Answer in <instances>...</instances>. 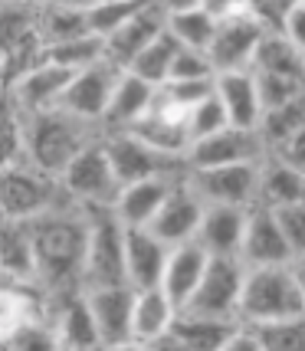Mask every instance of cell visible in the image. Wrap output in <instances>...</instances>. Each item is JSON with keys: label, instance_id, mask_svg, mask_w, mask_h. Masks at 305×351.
<instances>
[{"label": "cell", "instance_id": "cell-1", "mask_svg": "<svg viewBox=\"0 0 305 351\" xmlns=\"http://www.w3.org/2000/svg\"><path fill=\"white\" fill-rule=\"evenodd\" d=\"M27 230L33 243L36 282H46L49 289H62L66 295L82 292L79 273H82L86 240H89V210L69 204L27 223Z\"/></svg>", "mask_w": 305, "mask_h": 351}, {"label": "cell", "instance_id": "cell-2", "mask_svg": "<svg viewBox=\"0 0 305 351\" xmlns=\"http://www.w3.org/2000/svg\"><path fill=\"white\" fill-rule=\"evenodd\" d=\"M95 138H102V128L53 108L43 115L23 119V161H30L33 168H40L49 178H62V171Z\"/></svg>", "mask_w": 305, "mask_h": 351}, {"label": "cell", "instance_id": "cell-3", "mask_svg": "<svg viewBox=\"0 0 305 351\" xmlns=\"http://www.w3.org/2000/svg\"><path fill=\"white\" fill-rule=\"evenodd\" d=\"M236 319H240V325H249V328H263V325H276V322H289V319H305L292 263L289 266L246 269Z\"/></svg>", "mask_w": 305, "mask_h": 351}, {"label": "cell", "instance_id": "cell-4", "mask_svg": "<svg viewBox=\"0 0 305 351\" xmlns=\"http://www.w3.org/2000/svg\"><path fill=\"white\" fill-rule=\"evenodd\" d=\"M217 16V33L207 46V60L214 73H243L253 69L266 27L253 14V3H210Z\"/></svg>", "mask_w": 305, "mask_h": 351}, {"label": "cell", "instance_id": "cell-5", "mask_svg": "<svg viewBox=\"0 0 305 351\" xmlns=\"http://www.w3.org/2000/svg\"><path fill=\"white\" fill-rule=\"evenodd\" d=\"M69 207L60 178H49L30 161H16L0 171V217L14 223H33L40 217Z\"/></svg>", "mask_w": 305, "mask_h": 351}, {"label": "cell", "instance_id": "cell-6", "mask_svg": "<svg viewBox=\"0 0 305 351\" xmlns=\"http://www.w3.org/2000/svg\"><path fill=\"white\" fill-rule=\"evenodd\" d=\"M79 286L82 292L125 286V227L112 210H89V240H86Z\"/></svg>", "mask_w": 305, "mask_h": 351}, {"label": "cell", "instance_id": "cell-7", "mask_svg": "<svg viewBox=\"0 0 305 351\" xmlns=\"http://www.w3.org/2000/svg\"><path fill=\"white\" fill-rule=\"evenodd\" d=\"M60 184L66 191V197H69V204H76L82 210H112V204H115L119 191H122L102 138H95L89 148H82L76 154V161L62 171Z\"/></svg>", "mask_w": 305, "mask_h": 351}, {"label": "cell", "instance_id": "cell-8", "mask_svg": "<svg viewBox=\"0 0 305 351\" xmlns=\"http://www.w3.org/2000/svg\"><path fill=\"white\" fill-rule=\"evenodd\" d=\"M260 165H223V168L184 171V184L191 187V194L204 207L249 210L260 204Z\"/></svg>", "mask_w": 305, "mask_h": 351}, {"label": "cell", "instance_id": "cell-9", "mask_svg": "<svg viewBox=\"0 0 305 351\" xmlns=\"http://www.w3.org/2000/svg\"><path fill=\"white\" fill-rule=\"evenodd\" d=\"M187 119H191V106H184L181 99H174L168 89H158L148 112L128 128V135H135L138 141H145L148 148H154L164 158L184 161V154L191 148Z\"/></svg>", "mask_w": 305, "mask_h": 351}, {"label": "cell", "instance_id": "cell-10", "mask_svg": "<svg viewBox=\"0 0 305 351\" xmlns=\"http://www.w3.org/2000/svg\"><path fill=\"white\" fill-rule=\"evenodd\" d=\"M246 266L240 260H210L207 273L200 279L194 295L178 315H194V319H220V322H240V292H243Z\"/></svg>", "mask_w": 305, "mask_h": 351}, {"label": "cell", "instance_id": "cell-11", "mask_svg": "<svg viewBox=\"0 0 305 351\" xmlns=\"http://www.w3.org/2000/svg\"><path fill=\"white\" fill-rule=\"evenodd\" d=\"M102 145H106L112 171H115V178H119L122 187L148 181V178H184V161H174V158L158 154L154 148H148L145 141H138V138L128 135V132L102 135Z\"/></svg>", "mask_w": 305, "mask_h": 351}, {"label": "cell", "instance_id": "cell-12", "mask_svg": "<svg viewBox=\"0 0 305 351\" xmlns=\"http://www.w3.org/2000/svg\"><path fill=\"white\" fill-rule=\"evenodd\" d=\"M73 73H66L53 62H36L30 69L16 73L10 82H7V106L14 108L20 119H33V115H43V112H53L60 108V99L66 86H69Z\"/></svg>", "mask_w": 305, "mask_h": 351}, {"label": "cell", "instance_id": "cell-13", "mask_svg": "<svg viewBox=\"0 0 305 351\" xmlns=\"http://www.w3.org/2000/svg\"><path fill=\"white\" fill-rule=\"evenodd\" d=\"M0 56L7 60L10 79L43 62V43L36 33V3L0 0Z\"/></svg>", "mask_w": 305, "mask_h": 351}, {"label": "cell", "instance_id": "cell-14", "mask_svg": "<svg viewBox=\"0 0 305 351\" xmlns=\"http://www.w3.org/2000/svg\"><path fill=\"white\" fill-rule=\"evenodd\" d=\"M119 76H122V69H115L108 60H102L99 66H92V69L76 73V76L69 79L66 92H62L60 112H66V115H73V119H79V122H86V125L102 128L108 95L115 89Z\"/></svg>", "mask_w": 305, "mask_h": 351}, {"label": "cell", "instance_id": "cell-15", "mask_svg": "<svg viewBox=\"0 0 305 351\" xmlns=\"http://www.w3.org/2000/svg\"><path fill=\"white\" fill-rule=\"evenodd\" d=\"M266 161V148L256 132H236L223 128L210 138L194 141L184 154V171H204V168H223V165H260Z\"/></svg>", "mask_w": 305, "mask_h": 351}, {"label": "cell", "instance_id": "cell-16", "mask_svg": "<svg viewBox=\"0 0 305 351\" xmlns=\"http://www.w3.org/2000/svg\"><path fill=\"white\" fill-rule=\"evenodd\" d=\"M164 20H168V3H138L135 14L106 40V60L125 73L164 33Z\"/></svg>", "mask_w": 305, "mask_h": 351}, {"label": "cell", "instance_id": "cell-17", "mask_svg": "<svg viewBox=\"0 0 305 351\" xmlns=\"http://www.w3.org/2000/svg\"><path fill=\"white\" fill-rule=\"evenodd\" d=\"M240 263L246 269L256 266H289L295 263L289 250V240L279 227V220L269 207H253L246 214V230H243V243H240Z\"/></svg>", "mask_w": 305, "mask_h": 351}, {"label": "cell", "instance_id": "cell-18", "mask_svg": "<svg viewBox=\"0 0 305 351\" xmlns=\"http://www.w3.org/2000/svg\"><path fill=\"white\" fill-rule=\"evenodd\" d=\"M86 306L92 312V322L99 328L102 348L135 341L132 338V306H135V289L128 286H106V289H86Z\"/></svg>", "mask_w": 305, "mask_h": 351}, {"label": "cell", "instance_id": "cell-19", "mask_svg": "<svg viewBox=\"0 0 305 351\" xmlns=\"http://www.w3.org/2000/svg\"><path fill=\"white\" fill-rule=\"evenodd\" d=\"M168 253L151 230H125V286L135 292L161 289Z\"/></svg>", "mask_w": 305, "mask_h": 351}, {"label": "cell", "instance_id": "cell-20", "mask_svg": "<svg viewBox=\"0 0 305 351\" xmlns=\"http://www.w3.org/2000/svg\"><path fill=\"white\" fill-rule=\"evenodd\" d=\"M200 217H204V204L191 194L187 184L178 181L148 230H151L168 250H174V246H184V243H194V240H197Z\"/></svg>", "mask_w": 305, "mask_h": 351}, {"label": "cell", "instance_id": "cell-21", "mask_svg": "<svg viewBox=\"0 0 305 351\" xmlns=\"http://www.w3.org/2000/svg\"><path fill=\"white\" fill-rule=\"evenodd\" d=\"M214 95L217 102L223 106V112H227L230 128H236V132H256L260 128L263 106H260V89H256L253 69L214 76Z\"/></svg>", "mask_w": 305, "mask_h": 351}, {"label": "cell", "instance_id": "cell-22", "mask_svg": "<svg viewBox=\"0 0 305 351\" xmlns=\"http://www.w3.org/2000/svg\"><path fill=\"white\" fill-rule=\"evenodd\" d=\"M178 181H184V178H148V181L122 187L115 204H112L115 220H119L125 230H148Z\"/></svg>", "mask_w": 305, "mask_h": 351}, {"label": "cell", "instance_id": "cell-23", "mask_svg": "<svg viewBox=\"0 0 305 351\" xmlns=\"http://www.w3.org/2000/svg\"><path fill=\"white\" fill-rule=\"evenodd\" d=\"M249 210H240V207H204L194 243L210 260H240V243H243L246 214Z\"/></svg>", "mask_w": 305, "mask_h": 351}, {"label": "cell", "instance_id": "cell-24", "mask_svg": "<svg viewBox=\"0 0 305 351\" xmlns=\"http://www.w3.org/2000/svg\"><path fill=\"white\" fill-rule=\"evenodd\" d=\"M207 263H210V256L197 243L174 246L168 253V266H164V276H161V292L174 302L178 312L187 306V299L200 286V279L207 273Z\"/></svg>", "mask_w": 305, "mask_h": 351}, {"label": "cell", "instance_id": "cell-25", "mask_svg": "<svg viewBox=\"0 0 305 351\" xmlns=\"http://www.w3.org/2000/svg\"><path fill=\"white\" fill-rule=\"evenodd\" d=\"M154 92L148 82H141L138 76L132 73H122L115 89L108 95V106H106V115H102V135H112V132H128L132 125L148 112L151 106Z\"/></svg>", "mask_w": 305, "mask_h": 351}, {"label": "cell", "instance_id": "cell-26", "mask_svg": "<svg viewBox=\"0 0 305 351\" xmlns=\"http://www.w3.org/2000/svg\"><path fill=\"white\" fill-rule=\"evenodd\" d=\"M0 282L33 286L36 282V263L27 223H14L0 217Z\"/></svg>", "mask_w": 305, "mask_h": 351}, {"label": "cell", "instance_id": "cell-27", "mask_svg": "<svg viewBox=\"0 0 305 351\" xmlns=\"http://www.w3.org/2000/svg\"><path fill=\"white\" fill-rule=\"evenodd\" d=\"M36 33H40L43 49L69 43V40H79V36H89L86 3H69V0L36 3Z\"/></svg>", "mask_w": 305, "mask_h": 351}, {"label": "cell", "instance_id": "cell-28", "mask_svg": "<svg viewBox=\"0 0 305 351\" xmlns=\"http://www.w3.org/2000/svg\"><path fill=\"white\" fill-rule=\"evenodd\" d=\"M53 325L66 351H102V338H99V328L92 322L82 292H73L62 299V306L53 315Z\"/></svg>", "mask_w": 305, "mask_h": 351}, {"label": "cell", "instance_id": "cell-29", "mask_svg": "<svg viewBox=\"0 0 305 351\" xmlns=\"http://www.w3.org/2000/svg\"><path fill=\"white\" fill-rule=\"evenodd\" d=\"M164 30L181 49L207 53V46L217 33V16L210 10V3H184V7L178 3V7H168Z\"/></svg>", "mask_w": 305, "mask_h": 351}, {"label": "cell", "instance_id": "cell-30", "mask_svg": "<svg viewBox=\"0 0 305 351\" xmlns=\"http://www.w3.org/2000/svg\"><path fill=\"white\" fill-rule=\"evenodd\" d=\"M295 204H305V174L266 154V161L260 165V204L256 207L282 210Z\"/></svg>", "mask_w": 305, "mask_h": 351}, {"label": "cell", "instance_id": "cell-31", "mask_svg": "<svg viewBox=\"0 0 305 351\" xmlns=\"http://www.w3.org/2000/svg\"><path fill=\"white\" fill-rule=\"evenodd\" d=\"M178 322V308L161 289L135 292V306H132V338L148 345L154 338L168 335Z\"/></svg>", "mask_w": 305, "mask_h": 351}, {"label": "cell", "instance_id": "cell-32", "mask_svg": "<svg viewBox=\"0 0 305 351\" xmlns=\"http://www.w3.org/2000/svg\"><path fill=\"white\" fill-rule=\"evenodd\" d=\"M36 319H43V306H40L33 286L0 282V348H3L23 325H30V322H36Z\"/></svg>", "mask_w": 305, "mask_h": 351}, {"label": "cell", "instance_id": "cell-33", "mask_svg": "<svg viewBox=\"0 0 305 351\" xmlns=\"http://www.w3.org/2000/svg\"><path fill=\"white\" fill-rule=\"evenodd\" d=\"M253 73H266V76H289L305 82V56L282 36V33H266L256 60H253Z\"/></svg>", "mask_w": 305, "mask_h": 351}, {"label": "cell", "instance_id": "cell-34", "mask_svg": "<svg viewBox=\"0 0 305 351\" xmlns=\"http://www.w3.org/2000/svg\"><path fill=\"white\" fill-rule=\"evenodd\" d=\"M240 328V322H220V319H194V315H178L174 335L184 341L187 351H220L230 341V335Z\"/></svg>", "mask_w": 305, "mask_h": 351}, {"label": "cell", "instance_id": "cell-35", "mask_svg": "<svg viewBox=\"0 0 305 351\" xmlns=\"http://www.w3.org/2000/svg\"><path fill=\"white\" fill-rule=\"evenodd\" d=\"M302 128H305V95L295 99V102H289V106H282V108L263 112L256 135H260L266 154H273V152H279L292 135H299Z\"/></svg>", "mask_w": 305, "mask_h": 351}, {"label": "cell", "instance_id": "cell-36", "mask_svg": "<svg viewBox=\"0 0 305 351\" xmlns=\"http://www.w3.org/2000/svg\"><path fill=\"white\" fill-rule=\"evenodd\" d=\"M178 49H181V46L174 43L168 36V30H164L135 62H132V66H128V69H125V73H132V76H138L141 82H148L151 89H161V86L171 79V66H174Z\"/></svg>", "mask_w": 305, "mask_h": 351}, {"label": "cell", "instance_id": "cell-37", "mask_svg": "<svg viewBox=\"0 0 305 351\" xmlns=\"http://www.w3.org/2000/svg\"><path fill=\"white\" fill-rule=\"evenodd\" d=\"M43 60L60 66L66 73H82V69H92L99 62L106 60V43L99 36H79V40H69V43H60V46H49L43 49Z\"/></svg>", "mask_w": 305, "mask_h": 351}, {"label": "cell", "instance_id": "cell-38", "mask_svg": "<svg viewBox=\"0 0 305 351\" xmlns=\"http://www.w3.org/2000/svg\"><path fill=\"white\" fill-rule=\"evenodd\" d=\"M3 351H62V341H60V335H56L53 319L43 315V319L23 325V328L3 345Z\"/></svg>", "mask_w": 305, "mask_h": 351}, {"label": "cell", "instance_id": "cell-39", "mask_svg": "<svg viewBox=\"0 0 305 351\" xmlns=\"http://www.w3.org/2000/svg\"><path fill=\"white\" fill-rule=\"evenodd\" d=\"M256 76V89H260V106L263 112H273L302 99L305 95V82L302 79H289V76H266V73H253Z\"/></svg>", "mask_w": 305, "mask_h": 351}, {"label": "cell", "instance_id": "cell-40", "mask_svg": "<svg viewBox=\"0 0 305 351\" xmlns=\"http://www.w3.org/2000/svg\"><path fill=\"white\" fill-rule=\"evenodd\" d=\"M135 10H138V3H112V0H106V3H86V23H89V33L106 43L108 36L119 30Z\"/></svg>", "mask_w": 305, "mask_h": 351}, {"label": "cell", "instance_id": "cell-41", "mask_svg": "<svg viewBox=\"0 0 305 351\" xmlns=\"http://www.w3.org/2000/svg\"><path fill=\"white\" fill-rule=\"evenodd\" d=\"M23 161V119L0 99V171Z\"/></svg>", "mask_w": 305, "mask_h": 351}, {"label": "cell", "instance_id": "cell-42", "mask_svg": "<svg viewBox=\"0 0 305 351\" xmlns=\"http://www.w3.org/2000/svg\"><path fill=\"white\" fill-rule=\"evenodd\" d=\"M223 128H230V122H227V112H223V106L217 102L214 92H210L207 99H200L197 106H191V119H187L191 145L200 141V138L217 135V132H223Z\"/></svg>", "mask_w": 305, "mask_h": 351}, {"label": "cell", "instance_id": "cell-43", "mask_svg": "<svg viewBox=\"0 0 305 351\" xmlns=\"http://www.w3.org/2000/svg\"><path fill=\"white\" fill-rule=\"evenodd\" d=\"M263 341V351H305V319L276 322L256 328Z\"/></svg>", "mask_w": 305, "mask_h": 351}, {"label": "cell", "instance_id": "cell-44", "mask_svg": "<svg viewBox=\"0 0 305 351\" xmlns=\"http://www.w3.org/2000/svg\"><path fill=\"white\" fill-rule=\"evenodd\" d=\"M214 66L207 60V53L197 49H178L174 66H171V79L168 82H214ZM164 82V86H168Z\"/></svg>", "mask_w": 305, "mask_h": 351}, {"label": "cell", "instance_id": "cell-45", "mask_svg": "<svg viewBox=\"0 0 305 351\" xmlns=\"http://www.w3.org/2000/svg\"><path fill=\"white\" fill-rule=\"evenodd\" d=\"M279 227L289 240V250L295 260H305V204H295V207H282V210H273Z\"/></svg>", "mask_w": 305, "mask_h": 351}, {"label": "cell", "instance_id": "cell-46", "mask_svg": "<svg viewBox=\"0 0 305 351\" xmlns=\"http://www.w3.org/2000/svg\"><path fill=\"white\" fill-rule=\"evenodd\" d=\"M282 36L289 40L299 53L305 56V3H289L286 10V20H282Z\"/></svg>", "mask_w": 305, "mask_h": 351}, {"label": "cell", "instance_id": "cell-47", "mask_svg": "<svg viewBox=\"0 0 305 351\" xmlns=\"http://www.w3.org/2000/svg\"><path fill=\"white\" fill-rule=\"evenodd\" d=\"M269 158H279V161H286L289 168H295V171H302L305 174V128L299 132V135H292L279 152H273Z\"/></svg>", "mask_w": 305, "mask_h": 351}, {"label": "cell", "instance_id": "cell-48", "mask_svg": "<svg viewBox=\"0 0 305 351\" xmlns=\"http://www.w3.org/2000/svg\"><path fill=\"white\" fill-rule=\"evenodd\" d=\"M220 351H263V341H260V335H256V328L240 325V328L230 335V341Z\"/></svg>", "mask_w": 305, "mask_h": 351}, {"label": "cell", "instance_id": "cell-49", "mask_svg": "<svg viewBox=\"0 0 305 351\" xmlns=\"http://www.w3.org/2000/svg\"><path fill=\"white\" fill-rule=\"evenodd\" d=\"M145 351H187V348H184V341L174 335V332H168V335L148 341V345H145Z\"/></svg>", "mask_w": 305, "mask_h": 351}, {"label": "cell", "instance_id": "cell-50", "mask_svg": "<svg viewBox=\"0 0 305 351\" xmlns=\"http://www.w3.org/2000/svg\"><path fill=\"white\" fill-rule=\"evenodd\" d=\"M292 273H295V286H299V295H302V308H305V260L292 263Z\"/></svg>", "mask_w": 305, "mask_h": 351}, {"label": "cell", "instance_id": "cell-51", "mask_svg": "<svg viewBox=\"0 0 305 351\" xmlns=\"http://www.w3.org/2000/svg\"><path fill=\"white\" fill-rule=\"evenodd\" d=\"M102 351H145V345L141 341H122V345H108Z\"/></svg>", "mask_w": 305, "mask_h": 351}, {"label": "cell", "instance_id": "cell-52", "mask_svg": "<svg viewBox=\"0 0 305 351\" xmlns=\"http://www.w3.org/2000/svg\"><path fill=\"white\" fill-rule=\"evenodd\" d=\"M7 82H10V69H7V60L0 56V99H3V92H7Z\"/></svg>", "mask_w": 305, "mask_h": 351}, {"label": "cell", "instance_id": "cell-53", "mask_svg": "<svg viewBox=\"0 0 305 351\" xmlns=\"http://www.w3.org/2000/svg\"><path fill=\"white\" fill-rule=\"evenodd\" d=\"M62 351H66V348H62Z\"/></svg>", "mask_w": 305, "mask_h": 351}, {"label": "cell", "instance_id": "cell-54", "mask_svg": "<svg viewBox=\"0 0 305 351\" xmlns=\"http://www.w3.org/2000/svg\"><path fill=\"white\" fill-rule=\"evenodd\" d=\"M0 351H3V348H0Z\"/></svg>", "mask_w": 305, "mask_h": 351}]
</instances>
